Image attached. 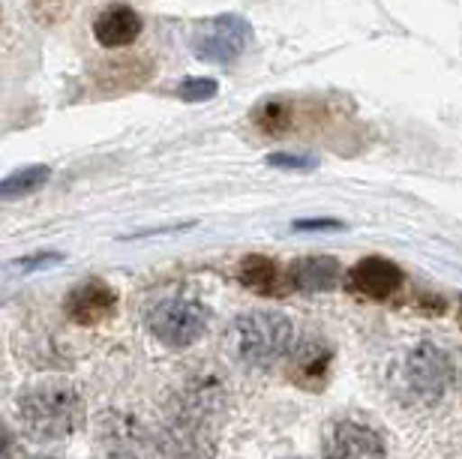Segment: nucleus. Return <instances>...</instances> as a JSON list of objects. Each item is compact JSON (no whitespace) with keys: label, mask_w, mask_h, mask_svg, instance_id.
<instances>
[{"label":"nucleus","mask_w":462,"mask_h":459,"mask_svg":"<svg viewBox=\"0 0 462 459\" xmlns=\"http://www.w3.org/2000/svg\"><path fill=\"white\" fill-rule=\"evenodd\" d=\"M294 343V325L289 316L273 309H255L235 318L228 327V345L237 354V361L255 370L280 363Z\"/></svg>","instance_id":"obj_1"},{"label":"nucleus","mask_w":462,"mask_h":459,"mask_svg":"<svg viewBox=\"0 0 462 459\" xmlns=\"http://www.w3.org/2000/svg\"><path fill=\"white\" fill-rule=\"evenodd\" d=\"M22 418L36 438H63L81 427L85 406L76 388L63 381H49L22 399Z\"/></svg>","instance_id":"obj_2"},{"label":"nucleus","mask_w":462,"mask_h":459,"mask_svg":"<svg viewBox=\"0 0 462 459\" xmlns=\"http://www.w3.org/2000/svg\"><path fill=\"white\" fill-rule=\"evenodd\" d=\"M147 327L151 334L169 348H187L199 343L208 327V309L201 300L174 295L160 300L151 312H147Z\"/></svg>","instance_id":"obj_3"},{"label":"nucleus","mask_w":462,"mask_h":459,"mask_svg":"<svg viewBox=\"0 0 462 459\" xmlns=\"http://www.w3.org/2000/svg\"><path fill=\"white\" fill-rule=\"evenodd\" d=\"M253 42V27L244 15L226 13L214 18L205 31L196 36V54L205 63H217V67H228Z\"/></svg>","instance_id":"obj_4"},{"label":"nucleus","mask_w":462,"mask_h":459,"mask_svg":"<svg viewBox=\"0 0 462 459\" xmlns=\"http://www.w3.org/2000/svg\"><path fill=\"white\" fill-rule=\"evenodd\" d=\"M450 379H454V363H450V354L441 352L436 343L414 345L409 357H405V384L423 402L441 399Z\"/></svg>","instance_id":"obj_5"},{"label":"nucleus","mask_w":462,"mask_h":459,"mask_svg":"<svg viewBox=\"0 0 462 459\" xmlns=\"http://www.w3.org/2000/svg\"><path fill=\"white\" fill-rule=\"evenodd\" d=\"M348 286H351V291H357V295H364V298L384 300V298H393L396 291H400L402 271L396 268L393 262L378 259V255H369V259L357 262L355 268H351Z\"/></svg>","instance_id":"obj_6"},{"label":"nucleus","mask_w":462,"mask_h":459,"mask_svg":"<svg viewBox=\"0 0 462 459\" xmlns=\"http://www.w3.org/2000/svg\"><path fill=\"white\" fill-rule=\"evenodd\" d=\"M117 295L103 280H85L67 295V316L79 325H97L115 312Z\"/></svg>","instance_id":"obj_7"},{"label":"nucleus","mask_w":462,"mask_h":459,"mask_svg":"<svg viewBox=\"0 0 462 459\" xmlns=\"http://www.w3.org/2000/svg\"><path fill=\"white\" fill-rule=\"evenodd\" d=\"M142 33V15L126 4H112L97 15L94 22V40L103 49H126Z\"/></svg>","instance_id":"obj_8"},{"label":"nucleus","mask_w":462,"mask_h":459,"mask_svg":"<svg viewBox=\"0 0 462 459\" xmlns=\"http://www.w3.org/2000/svg\"><path fill=\"white\" fill-rule=\"evenodd\" d=\"M325 459H384V445L373 429L343 424L330 436L325 447Z\"/></svg>","instance_id":"obj_9"},{"label":"nucleus","mask_w":462,"mask_h":459,"mask_svg":"<svg viewBox=\"0 0 462 459\" xmlns=\"http://www.w3.org/2000/svg\"><path fill=\"white\" fill-rule=\"evenodd\" d=\"M289 282L298 291L316 295V291H330L339 282V262L330 255H307L289 268Z\"/></svg>","instance_id":"obj_10"},{"label":"nucleus","mask_w":462,"mask_h":459,"mask_svg":"<svg viewBox=\"0 0 462 459\" xmlns=\"http://www.w3.org/2000/svg\"><path fill=\"white\" fill-rule=\"evenodd\" d=\"M237 277L246 289L258 291V295H273L280 273H276V264L264 259V255H246L244 264L237 268Z\"/></svg>","instance_id":"obj_11"},{"label":"nucleus","mask_w":462,"mask_h":459,"mask_svg":"<svg viewBox=\"0 0 462 459\" xmlns=\"http://www.w3.org/2000/svg\"><path fill=\"white\" fill-rule=\"evenodd\" d=\"M49 178H51L49 165H27V169H18L13 174H6L4 183H0V196H4L6 201L31 196V192L42 189L45 183H49Z\"/></svg>","instance_id":"obj_12"},{"label":"nucleus","mask_w":462,"mask_h":459,"mask_svg":"<svg viewBox=\"0 0 462 459\" xmlns=\"http://www.w3.org/2000/svg\"><path fill=\"white\" fill-rule=\"evenodd\" d=\"M289 121H291V106L276 103V99H271V103H258L253 108V124L262 133H282L285 126H289Z\"/></svg>","instance_id":"obj_13"},{"label":"nucleus","mask_w":462,"mask_h":459,"mask_svg":"<svg viewBox=\"0 0 462 459\" xmlns=\"http://www.w3.org/2000/svg\"><path fill=\"white\" fill-rule=\"evenodd\" d=\"M219 85L208 76H196V78H183L178 85V96L183 103H208V99L217 96Z\"/></svg>","instance_id":"obj_14"},{"label":"nucleus","mask_w":462,"mask_h":459,"mask_svg":"<svg viewBox=\"0 0 462 459\" xmlns=\"http://www.w3.org/2000/svg\"><path fill=\"white\" fill-rule=\"evenodd\" d=\"M267 165H271V169H282V171H312L319 165V160L310 153H271L267 156Z\"/></svg>","instance_id":"obj_15"},{"label":"nucleus","mask_w":462,"mask_h":459,"mask_svg":"<svg viewBox=\"0 0 462 459\" xmlns=\"http://www.w3.org/2000/svg\"><path fill=\"white\" fill-rule=\"evenodd\" d=\"M321 348V343H307V348L300 352V370L307 372V375H321L328 370V363H330V348H325L319 357L316 352Z\"/></svg>","instance_id":"obj_16"},{"label":"nucleus","mask_w":462,"mask_h":459,"mask_svg":"<svg viewBox=\"0 0 462 459\" xmlns=\"http://www.w3.org/2000/svg\"><path fill=\"white\" fill-rule=\"evenodd\" d=\"M60 262H63L60 252H36V255H24V259H15L9 268L22 271V273H33V271L51 268V264H60Z\"/></svg>","instance_id":"obj_17"},{"label":"nucleus","mask_w":462,"mask_h":459,"mask_svg":"<svg viewBox=\"0 0 462 459\" xmlns=\"http://www.w3.org/2000/svg\"><path fill=\"white\" fill-rule=\"evenodd\" d=\"M339 228H346L339 219H298L294 223V232H339Z\"/></svg>","instance_id":"obj_18"},{"label":"nucleus","mask_w":462,"mask_h":459,"mask_svg":"<svg viewBox=\"0 0 462 459\" xmlns=\"http://www.w3.org/2000/svg\"><path fill=\"white\" fill-rule=\"evenodd\" d=\"M459 321H462V304H459Z\"/></svg>","instance_id":"obj_19"}]
</instances>
